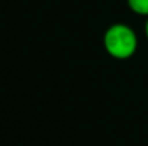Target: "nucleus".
Wrapping results in <instances>:
<instances>
[{
  "label": "nucleus",
  "mask_w": 148,
  "mask_h": 146,
  "mask_svg": "<svg viewBox=\"0 0 148 146\" xmlns=\"http://www.w3.org/2000/svg\"><path fill=\"white\" fill-rule=\"evenodd\" d=\"M102 45L111 57L116 60H128L138 49V36L131 26L125 23H114L105 30Z\"/></svg>",
  "instance_id": "1"
},
{
  "label": "nucleus",
  "mask_w": 148,
  "mask_h": 146,
  "mask_svg": "<svg viewBox=\"0 0 148 146\" xmlns=\"http://www.w3.org/2000/svg\"><path fill=\"white\" fill-rule=\"evenodd\" d=\"M127 4L132 13L148 17V0H127Z\"/></svg>",
  "instance_id": "2"
},
{
  "label": "nucleus",
  "mask_w": 148,
  "mask_h": 146,
  "mask_svg": "<svg viewBox=\"0 0 148 146\" xmlns=\"http://www.w3.org/2000/svg\"><path fill=\"white\" fill-rule=\"evenodd\" d=\"M144 32H145V37L148 40V17H147V22H145V26H144Z\"/></svg>",
  "instance_id": "3"
}]
</instances>
